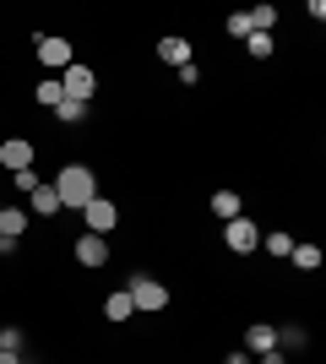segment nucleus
I'll use <instances>...</instances> for the list:
<instances>
[{"label":"nucleus","instance_id":"1","mask_svg":"<svg viewBox=\"0 0 326 364\" xmlns=\"http://www.w3.org/2000/svg\"><path fill=\"white\" fill-rule=\"evenodd\" d=\"M55 196H60V207H87V201L98 196V174L87 164H65L60 174H55Z\"/></svg>","mask_w":326,"mask_h":364},{"label":"nucleus","instance_id":"2","mask_svg":"<svg viewBox=\"0 0 326 364\" xmlns=\"http://www.w3.org/2000/svg\"><path fill=\"white\" fill-rule=\"evenodd\" d=\"M60 92H65V98H77V104H87V98L98 92V76H93V65L71 60V65L60 71Z\"/></svg>","mask_w":326,"mask_h":364},{"label":"nucleus","instance_id":"3","mask_svg":"<svg viewBox=\"0 0 326 364\" xmlns=\"http://www.w3.org/2000/svg\"><path fill=\"white\" fill-rule=\"evenodd\" d=\"M223 240H229V250H234V256H250V250L261 245V228H256L245 213H239V218H229V223H223Z\"/></svg>","mask_w":326,"mask_h":364},{"label":"nucleus","instance_id":"4","mask_svg":"<svg viewBox=\"0 0 326 364\" xmlns=\"http://www.w3.org/2000/svg\"><path fill=\"white\" fill-rule=\"evenodd\" d=\"M131 304H136V310H163V304H169V289H163V283H158V277H131Z\"/></svg>","mask_w":326,"mask_h":364},{"label":"nucleus","instance_id":"5","mask_svg":"<svg viewBox=\"0 0 326 364\" xmlns=\"http://www.w3.org/2000/svg\"><path fill=\"white\" fill-rule=\"evenodd\" d=\"M82 223H87V234H109V228L120 223V207L104 201V196H93L87 207H82Z\"/></svg>","mask_w":326,"mask_h":364},{"label":"nucleus","instance_id":"6","mask_svg":"<svg viewBox=\"0 0 326 364\" xmlns=\"http://www.w3.org/2000/svg\"><path fill=\"white\" fill-rule=\"evenodd\" d=\"M77 261L98 272V267L109 261V240H104V234H77Z\"/></svg>","mask_w":326,"mask_h":364},{"label":"nucleus","instance_id":"7","mask_svg":"<svg viewBox=\"0 0 326 364\" xmlns=\"http://www.w3.org/2000/svg\"><path fill=\"white\" fill-rule=\"evenodd\" d=\"M33 49H38V60H44V65H49L55 76H60L65 65H71V44H65V38H38Z\"/></svg>","mask_w":326,"mask_h":364},{"label":"nucleus","instance_id":"8","mask_svg":"<svg viewBox=\"0 0 326 364\" xmlns=\"http://www.w3.org/2000/svg\"><path fill=\"white\" fill-rule=\"evenodd\" d=\"M0 168H33V141H22V136H11V141H0Z\"/></svg>","mask_w":326,"mask_h":364},{"label":"nucleus","instance_id":"9","mask_svg":"<svg viewBox=\"0 0 326 364\" xmlns=\"http://www.w3.org/2000/svg\"><path fill=\"white\" fill-rule=\"evenodd\" d=\"M22 228H28V213H22V207H6V213H0V250H16Z\"/></svg>","mask_w":326,"mask_h":364},{"label":"nucleus","instance_id":"10","mask_svg":"<svg viewBox=\"0 0 326 364\" xmlns=\"http://www.w3.org/2000/svg\"><path fill=\"white\" fill-rule=\"evenodd\" d=\"M245 348H250V353H278V326L256 321V326L245 332Z\"/></svg>","mask_w":326,"mask_h":364},{"label":"nucleus","instance_id":"11","mask_svg":"<svg viewBox=\"0 0 326 364\" xmlns=\"http://www.w3.org/2000/svg\"><path fill=\"white\" fill-rule=\"evenodd\" d=\"M158 60H169L174 71H185L190 65V44L185 38H158Z\"/></svg>","mask_w":326,"mask_h":364},{"label":"nucleus","instance_id":"12","mask_svg":"<svg viewBox=\"0 0 326 364\" xmlns=\"http://www.w3.org/2000/svg\"><path fill=\"white\" fill-rule=\"evenodd\" d=\"M28 213H38V218H55L60 213V196H55V185H38L28 196Z\"/></svg>","mask_w":326,"mask_h":364},{"label":"nucleus","instance_id":"13","mask_svg":"<svg viewBox=\"0 0 326 364\" xmlns=\"http://www.w3.org/2000/svg\"><path fill=\"white\" fill-rule=\"evenodd\" d=\"M104 316H109V321H131V316H136V304H131V294H109Z\"/></svg>","mask_w":326,"mask_h":364},{"label":"nucleus","instance_id":"14","mask_svg":"<svg viewBox=\"0 0 326 364\" xmlns=\"http://www.w3.org/2000/svg\"><path fill=\"white\" fill-rule=\"evenodd\" d=\"M212 213L223 218V223H229V218H239V196H234V191H212Z\"/></svg>","mask_w":326,"mask_h":364},{"label":"nucleus","instance_id":"15","mask_svg":"<svg viewBox=\"0 0 326 364\" xmlns=\"http://www.w3.org/2000/svg\"><path fill=\"white\" fill-rule=\"evenodd\" d=\"M250 16V33H272V22H278V6H256V11H245Z\"/></svg>","mask_w":326,"mask_h":364},{"label":"nucleus","instance_id":"16","mask_svg":"<svg viewBox=\"0 0 326 364\" xmlns=\"http://www.w3.org/2000/svg\"><path fill=\"white\" fill-rule=\"evenodd\" d=\"M288 256H294V267H305V272H315V267H321V250H315V245H294Z\"/></svg>","mask_w":326,"mask_h":364},{"label":"nucleus","instance_id":"17","mask_svg":"<svg viewBox=\"0 0 326 364\" xmlns=\"http://www.w3.org/2000/svg\"><path fill=\"white\" fill-rule=\"evenodd\" d=\"M60 98H65V92H60V76H49V82H38V104H44V109H55Z\"/></svg>","mask_w":326,"mask_h":364},{"label":"nucleus","instance_id":"18","mask_svg":"<svg viewBox=\"0 0 326 364\" xmlns=\"http://www.w3.org/2000/svg\"><path fill=\"white\" fill-rule=\"evenodd\" d=\"M245 49L256 55V60H266V55H272V33H250V38H245Z\"/></svg>","mask_w":326,"mask_h":364},{"label":"nucleus","instance_id":"19","mask_svg":"<svg viewBox=\"0 0 326 364\" xmlns=\"http://www.w3.org/2000/svg\"><path fill=\"white\" fill-rule=\"evenodd\" d=\"M55 114H60V120H71V125H77L82 114H87V104H77V98H60V104H55Z\"/></svg>","mask_w":326,"mask_h":364},{"label":"nucleus","instance_id":"20","mask_svg":"<svg viewBox=\"0 0 326 364\" xmlns=\"http://www.w3.org/2000/svg\"><path fill=\"white\" fill-rule=\"evenodd\" d=\"M11 180H16V191H28V196L38 191V185H44V180H38V168H16Z\"/></svg>","mask_w":326,"mask_h":364},{"label":"nucleus","instance_id":"21","mask_svg":"<svg viewBox=\"0 0 326 364\" xmlns=\"http://www.w3.org/2000/svg\"><path fill=\"white\" fill-rule=\"evenodd\" d=\"M261 245L272 250V256H288V250H294V240H288V234H261Z\"/></svg>","mask_w":326,"mask_h":364},{"label":"nucleus","instance_id":"22","mask_svg":"<svg viewBox=\"0 0 326 364\" xmlns=\"http://www.w3.org/2000/svg\"><path fill=\"white\" fill-rule=\"evenodd\" d=\"M229 33H234V38H250V16L234 11V16H229Z\"/></svg>","mask_w":326,"mask_h":364},{"label":"nucleus","instance_id":"23","mask_svg":"<svg viewBox=\"0 0 326 364\" xmlns=\"http://www.w3.org/2000/svg\"><path fill=\"white\" fill-rule=\"evenodd\" d=\"M16 343H22V332H16V326H6V332H0V353H16Z\"/></svg>","mask_w":326,"mask_h":364},{"label":"nucleus","instance_id":"24","mask_svg":"<svg viewBox=\"0 0 326 364\" xmlns=\"http://www.w3.org/2000/svg\"><path fill=\"white\" fill-rule=\"evenodd\" d=\"M0 364H22V359H16V353H0Z\"/></svg>","mask_w":326,"mask_h":364},{"label":"nucleus","instance_id":"25","mask_svg":"<svg viewBox=\"0 0 326 364\" xmlns=\"http://www.w3.org/2000/svg\"><path fill=\"white\" fill-rule=\"evenodd\" d=\"M229 364H250V359H245V353H229Z\"/></svg>","mask_w":326,"mask_h":364},{"label":"nucleus","instance_id":"26","mask_svg":"<svg viewBox=\"0 0 326 364\" xmlns=\"http://www.w3.org/2000/svg\"><path fill=\"white\" fill-rule=\"evenodd\" d=\"M266 364H278V353H266Z\"/></svg>","mask_w":326,"mask_h":364},{"label":"nucleus","instance_id":"27","mask_svg":"<svg viewBox=\"0 0 326 364\" xmlns=\"http://www.w3.org/2000/svg\"><path fill=\"white\" fill-rule=\"evenodd\" d=\"M0 213H6V207H0Z\"/></svg>","mask_w":326,"mask_h":364}]
</instances>
